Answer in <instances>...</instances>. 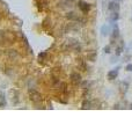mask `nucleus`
<instances>
[{"label": "nucleus", "instance_id": "obj_1", "mask_svg": "<svg viewBox=\"0 0 132 139\" xmlns=\"http://www.w3.org/2000/svg\"><path fill=\"white\" fill-rule=\"evenodd\" d=\"M61 49L65 50V51H68V50H77V51H80L81 45L77 40H67L65 43L61 45Z\"/></svg>", "mask_w": 132, "mask_h": 139}, {"label": "nucleus", "instance_id": "obj_2", "mask_svg": "<svg viewBox=\"0 0 132 139\" xmlns=\"http://www.w3.org/2000/svg\"><path fill=\"white\" fill-rule=\"evenodd\" d=\"M15 37L6 31H0V44H6V43H13Z\"/></svg>", "mask_w": 132, "mask_h": 139}, {"label": "nucleus", "instance_id": "obj_3", "mask_svg": "<svg viewBox=\"0 0 132 139\" xmlns=\"http://www.w3.org/2000/svg\"><path fill=\"white\" fill-rule=\"evenodd\" d=\"M66 18L68 19V20L74 21V22H83V23L86 22L85 19H82L79 14H77V13H74V12H68V13L66 14Z\"/></svg>", "mask_w": 132, "mask_h": 139}, {"label": "nucleus", "instance_id": "obj_4", "mask_svg": "<svg viewBox=\"0 0 132 139\" xmlns=\"http://www.w3.org/2000/svg\"><path fill=\"white\" fill-rule=\"evenodd\" d=\"M78 6H79L80 10H81V12H82L83 14L88 13L89 10H91V5H89L88 2H86V1H82V0H80V1L78 2Z\"/></svg>", "mask_w": 132, "mask_h": 139}, {"label": "nucleus", "instance_id": "obj_5", "mask_svg": "<svg viewBox=\"0 0 132 139\" xmlns=\"http://www.w3.org/2000/svg\"><path fill=\"white\" fill-rule=\"evenodd\" d=\"M70 79H71V82L75 86L80 85L81 81H82V78H81V76L79 73H72L71 77H70Z\"/></svg>", "mask_w": 132, "mask_h": 139}, {"label": "nucleus", "instance_id": "obj_6", "mask_svg": "<svg viewBox=\"0 0 132 139\" xmlns=\"http://www.w3.org/2000/svg\"><path fill=\"white\" fill-rule=\"evenodd\" d=\"M119 2L118 1H111L110 4L108 5V9L110 10V12H119Z\"/></svg>", "mask_w": 132, "mask_h": 139}, {"label": "nucleus", "instance_id": "obj_7", "mask_svg": "<svg viewBox=\"0 0 132 139\" xmlns=\"http://www.w3.org/2000/svg\"><path fill=\"white\" fill-rule=\"evenodd\" d=\"M30 100L34 102H41L42 101V96L40 93H37L36 90H30Z\"/></svg>", "mask_w": 132, "mask_h": 139}, {"label": "nucleus", "instance_id": "obj_8", "mask_svg": "<svg viewBox=\"0 0 132 139\" xmlns=\"http://www.w3.org/2000/svg\"><path fill=\"white\" fill-rule=\"evenodd\" d=\"M118 73H119V71H118V68H115V70H111V71H109L108 72V79L109 80H115L117 77H118Z\"/></svg>", "mask_w": 132, "mask_h": 139}, {"label": "nucleus", "instance_id": "obj_9", "mask_svg": "<svg viewBox=\"0 0 132 139\" xmlns=\"http://www.w3.org/2000/svg\"><path fill=\"white\" fill-rule=\"evenodd\" d=\"M118 36H119V29H118V27L115 24V26H114V30H112V34H111V42H112V43H114V41L116 40Z\"/></svg>", "mask_w": 132, "mask_h": 139}, {"label": "nucleus", "instance_id": "obj_10", "mask_svg": "<svg viewBox=\"0 0 132 139\" xmlns=\"http://www.w3.org/2000/svg\"><path fill=\"white\" fill-rule=\"evenodd\" d=\"M109 19H110V21H112V22H116V21L119 19V14H118V12H111L110 16H109Z\"/></svg>", "mask_w": 132, "mask_h": 139}, {"label": "nucleus", "instance_id": "obj_11", "mask_svg": "<svg viewBox=\"0 0 132 139\" xmlns=\"http://www.w3.org/2000/svg\"><path fill=\"white\" fill-rule=\"evenodd\" d=\"M93 103L91 101H88V100H85V101L82 102V109H91L92 108Z\"/></svg>", "mask_w": 132, "mask_h": 139}, {"label": "nucleus", "instance_id": "obj_12", "mask_svg": "<svg viewBox=\"0 0 132 139\" xmlns=\"http://www.w3.org/2000/svg\"><path fill=\"white\" fill-rule=\"evenodd\" d=\"M6 105V97H5L4 94H0V108H2V107H5Z\"/></svg>", "mask_w": 132, "mask_h": 139}, {"label": "nucleus", "instance_id": "obj_13", "mask_svg": "<svg viewBox=\"0 0 132 139\" xmlns=\"http://www.w3.org/2000/svg\"><path fill=\"white\" fill-rule=\"evenodd\" d=\"M123 48H124V44H123V43H120V45L118 46V48H116V55H117V56H119L120 54H122Z\"/></svg>", "mask_w": 132, "mask_h": 139}, {"label": "nucleus", "instance_id": "obj_14", "mask_svg": "<svg viewBox=\"0 0 132 139\" xmlns=\"http://www.w3.org/2000/svg\"><path fill=\"white\" fill-rule=\"evenodd\" d=\"M88 59L92 62H95L96 59V52H93V54H88Z\"/></svg>", "mask_w": 132, "mask_h": 139}, {"label": "nucleus", "instance_id": "obj_15", "mask_svg": "<svg viewBox=\"0 0 132 139\" xmlns=\"http://www.w3.org/2000/svg\"><path fill=\"white\" fill-rule=\"evenodd\" d=\"M126 71L132 72V64H129V65H126Z\"/></svg>", "mask_w": 132, "mask_h": 139}, {"label": "nucleus", "instance_id": "obj_16", "mask_svg": "<svg viewBox=\"0 0 132 139\" xmlns=\"http://www.w3.org/2000/svg\"><path fill=\"white\" fill-rule=\"evenodd\" d=\"M104 52H105V54H109V52H110V46H105V48H104Z\"/></svg>", "mask_w": 132, "mask_h": 139}, {"label": "nucleus", "instance_id": "obj_17", "mask_svg": "<svg viewBox=\"0 0 132 139\" xmlns=\"http://www.w3.org/2000/svg\"><path fill=\"white\" fill-rule=\"evenodd\" d=\"M66 2H68V4H73V2L75 1V0H65Z\"/></svg>", "mask_w": 132, "mask_h": 139}, {"label": "nucleus", "instance_id": "obj_18", "mask_svg": "<svg viewBox=\"0 0 132 139\" xmlns=\"http://www.w3.org/2000/svg\"><path fill=\"white\" fill-rule=\"evenodd\" d=\"M111 1H118V2H120V1H123V0H111Z\"/></svg>", "mask_w": 132, "mask_h": 139}, {"label": "nucleus", "instance_id": "obj_19", "mask_svg": "<svg viewBox=\"0 0 132 139\" xmlns=\"http://www.w3.org/2000/svg\"><path fill=\"white\" fill-rule=\"evenodd\" d=\"M0 20H1V15H0Z\"/></svg>", "mask_w": 132, "mask_h": 139}, {"label": "nucleus", "instance_id": "obj_20", "mask_svg": "<svg viewBox=\"0 0 132 139\" xmlns=\"http://www.w3.org/2000/svg\"><path fill=\"white\" fill-rule=\"evenodd\" d=\"M130 108H131V109H132V104H131V107H130Z\"/></svg>", "mask_w": 132, "mask_h": 139}]
</instances>
